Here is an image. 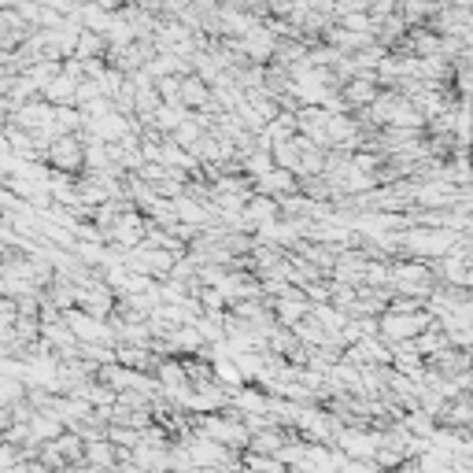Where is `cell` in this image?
Instances as JSON below:
<instances>
[{
	"label": "cell",
	"mask_w": 473,
	"mask_h": 473,
	"mask_svg": "<svg viewBox=\"0 0 473 473\" xmlns=\"http://www.w3.org/2000/svg\"><path fill=\"white\" fill-rule=\"evenodd\" d=\"M207 104H211L207 81H200L197 74H185L182 78V107H207Z\"/></svg>",
	"instance_id": "cell-2"
},
{
	"label": "cell",
	"mask_w": 473,
	"mask_h": 473,
	"mask_svg": "<svg viewBox=\"0 0 473 473\" xmlns=\"http://www.w3.org/2000/svg\"><path fill=\"white\" fill-rule=\"evenodd\" d=\"M48 159L60 166V171H78V166L86 163V145L78 141V133H60V137L52 141Z\"/></svg>",
	"instance_id": "cell-1"
}]
</instances>
